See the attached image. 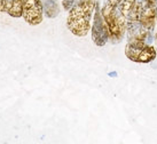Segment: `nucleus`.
Here are the masks:
<instances>
[{"label":"nucleus","mask_w":157,"mask_h":144,"mask_svg":"<svg viewBox=\"0 0 157 144\" xmlns=\"http://www.w3.org/2000/svg\"><path fill=\"white\" fill-rule=\"evenodd\" d=\"M96 2L98 0H76L67 17V28L74 35L83 38L88 35Z\"/></svg>","instance_id":"f257e3e1"},{"label":"nucleus","mask_w":157,"mask_h":144,"mask_svg":"<svg viewBox=\"0 0 157 144\" xmlns=\"http://www.w3.org/2000/svg\"><path fill=\"white\" fill-rule=\"evenodd\" d=\"M101 13L105 22V25L108 28L110 41L113 44L121 42L126 35V17L119 12L117 7L111 6L108 1L101 5Z\"/></svg>","instance_id":"f03ea898"},{"label":"nucleus","mask_w":157,"mask_h":144,"mask_svg":"<svg viewBox=\"0 0 157 144\" xmlns=\"http://www.w3.org/2000/svg\"><path fill=\"white\" fill-rule=\"evenodd\" d=\"M156 55V48L147 42H127L125 47V56L135 63H150Z\"/></svg>","instance_id":"7ed1b4c3"},{"label":"nucleus","mask_w":157,"mask_h":144,"mask_svg":"<svg viewBox=\"0 0 157 144\" xmlns=\"http://www.w3.org/2000/svg\"><path fill=\"white\" fill-rule=\"evenodd\" d=\"M91 35L93 42L98 47H103L108 41H110L108 28L105 25V20H103L102 13H101V5L99 1L96 2L93 20H92Z\"/></svg>","instance_id":"20e7f679"},{"label":"nucleus","mask_w":157,"mask_h":144,"mask_svg":"<svg viewBox=\"0 0 157 144\" xmlns=\"http://www.w3.org/2000/svg\"><path fill=\"white\" fill-rule=\"evenodd\" d=\"M139 21L142 25L153 32L157 24V2L153 0H138Z\"/></svg>","instance_id":"39448f33"},{"label":"nucleus","mask_w":157,"mask_h":144,"mask_svg":"<svg viewBox=\"0 0 157 144\" xmlns=\"http://www.w3.org/2000/svg\"><path fill=\"white\" fill-rule=\"evenodd\" d=\"M22 17L30 25H39L44 21L43 0H23Z\"/></svg>","instance_id":"423d86ee"},{"label":"nucleus","mask_w":157,"mask_h":144,"mask_svg":"<svg viewBox=\"0 0 157 144\" xmlns=\"http://www.w3.org/2000/svg\"><path fill=\"white\" fill-rule=\"evenodd\" d=\"M6 13L14 18L22 17L23 0H6Z\"/></svg>","instance_id":"0eeeda50"},{"label":"nucleus","mask_w":157,"mask_h":144,"mask_svg":"<svg viewBox=\"0 0 157 144\" xmlns=\"http://www.w3.org/2000/svg\"><path fill=\"white\" fill-rule=\"evenodd\" d=\"M44 16L47 18H55L61 12V5L57 0H43Z\"/></svg>","instance_id":"6e6552de"},{"label":"nucleus","mask_w":157,"mask_h":144,"mask_svg":"<svg viewBox=\"0 0 157 144\" xmlns=\"http://www.w3.org/2000/svg\"><path fill=\"white\" fill-rule=\"evenodd\" d=\"M136 1H138V0H122V1L119 2V5L117 6V8L119 9V12H121L125 17H127V15H128L130 12L133 9V7H134L135 4H136Z\"/></svg>","instance_id":"1a4fd4ad"},{"label":"nucleus","mask_w":157,"mask_h":144,"mask_svg":"<svg viewBox=\"0 0 157 144\" xmlns=\"http://www.w3.org/2000/svg\"><path fill=\"white\" fill-rule=\"evenodd\" d=\"M75 2H76V0H62V8L66 12H69L71 7L75 5Z\"/></svg>","instance_id":"9d476101"},{"label":"nucleus","mask_w":157,"mask_h":144,"mask_svg":"<svg viewBox=\"0 0 157 144\" xmlns=\"http://www.w3.org/2000/svg\"><path fill=\"white\" fill-rule=\"evenodd\" d=\"M0 13H6V0H0Z\"/></svg>","instance_id":"9b49d317"},{"label":"nucleus","mask_w":157,"mask_h":144,"mask_svg":"<svg viewBox=\"0 0 157 144\" xmlns=\"http://www.w3.org/2000/svg\"><path fill=\"white\" fill-rule=\"evenodd\" d=\"M108 2H109L111 6H115V7H117L118 5H119V2L122 1V0H107Z\"/></svg>","instance_id":"f8f14e48"},{"label":"nucleus","mask_w":157,"mask_h":144,"mask_svg":"<svg viewBox=\"0 0 157 144\" xmlns=\"http://www.w3.org/2000/svg\"><path fill=\"white\" fill-rule=\"evenodd\" d=\"M154 40H155V44L157 45V30H156V33H155V37H154Z\"/></svg>","instance_id":"ddd939ff"},{"label":"nucleus","mask_w":157,"mask_h":144,"mask_svg":"<svg viewBox=\"0 0 157 144\" xmlns=\"http://www.w3.org/2000/svg\"><path fill=\"white\" fill-rule=\"evenodd\" d=\"M156 2H157V0H156Z\"/></svg>","instance_id":"4468645a"}]
</instances>
